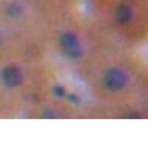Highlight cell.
I'll list each match as a JSON object with an SVG mask.
<instances>
[{
	"instance_id": "cell-1",
	"label": "cell",
	"mask_w": 148,
	"mask_h": 148,
	"mask_svg": "<svg viewBox=\"0 0 148 148\" xmlns=\"http://www.w3.org/2000/svg\"><path fill=\"white\" fill-rule=\"evenodd\" d=\"M60 47L63 53L69 58H77L81 54V47L77 39L72 34H64L60 38Z\"/></svg>"
},
{
	"instance_id": "cell-2",
	"label": "cell",
	"mask_w": 148,
	"mask_h": 148,
	"mask_svg": "<svg viewBox=\"0 0 148 148\" xmlns=\"http://www.w3.org/2000/svg\"><path fill=\"white\" fill-rule=\"evenodd\" d=\"M125 84L124 75L117 69H112L107 71L105 76V86L110 90H119Z\"/></svg>"
},
{
	"instance_id": "cell-3",
	"label": "cell",
	"mask_w": 148,
	"mask_h": 148,
	"mask_svg": "<svg viewBox=\"0 0 148 148\" xmlns=\"http://www.w3.org/2000/svg\"><path fill=\"white\" fill-rule=\"evenodd\" d=\"M3 81L6 86L14 87L22 81V75L17 68H6L3 71Z\"/></svg>"
},
{
	"instance_id": "cell-4",
	"label": "cell",
	"mask_w": 148,
	"mask_h": 148,
	"mask_svg": "<svg viewBox=\"0 0 148 148\" xmlns=\"http://www.w3.org/2000/svg\"><path fill=\"white\" fill-rule=\"evenodd\" d=\"M130 14H131V12H130V10H129V7L122 6V7H119V10L117 11V18L119 19L122 23H125L127 21H129Z\"/></svg>"
}]
</instances>
